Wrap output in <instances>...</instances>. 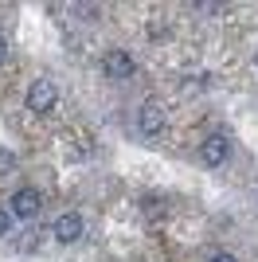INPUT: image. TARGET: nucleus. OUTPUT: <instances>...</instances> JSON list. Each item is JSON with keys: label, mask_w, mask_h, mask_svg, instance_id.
I'll use <instances>...</instances> for the list:
<instances>
[{"label": "nucleus", "mask_w": 258, "mask_h": 262, "mask_svg": "<svg viewBox=\"0 0 258 262\" xmlns=\"http://www.w3.org/2000/svg\"><path fill=\"white\" fill-rule=\"evenodd\" d=\"M28 110L32 114H51V106H55V82L51 78H35L32 86H28Z\"/></svg>", "instance_id": "1"}, {"label": "nucleus", "mask_w": 258, "mask_h": 262, "mask_svg": "<svg viewBox=\"0 0 258 262\" xmlns=\"http://www.w3.org/2000/svg\"><path fill=\"white\" fill-rule=\"evenodd\" d=\"M227 157H231V141H227L223 133H215V137H207V141L200 145V161H204L207 168H219Z\"/></svg>", "instance_id": "2"}, {"label": "nucleus", "mask_w": 258, "mask_h": 262, "mask_svg": "<svg viewBox=\"0 0 258 262\" xmlns=\"http://www.w3.org/2000/svg\"><path fill=\"white\" fill-rule=\"evenodd\" d=\"M102 71H106V78H114V82H125V78L133 75V59H129L125 51H110L106 59H102Z\"/></svg>", "instance_id": "3"}, {"label": "nucleus", "mask_w": 258, "mask_h": 262, "mask_svg": "<svg viewBox=\"0 0 258 262\" xmlns=\"http://www.w3.org/2000/svg\"><path fill=\"white\" fill-rule=\"evenodd\" d=\"M8 208H12V215H20V219H35L39 215V196H35L32 188H20Z\"/></svg>", "instance_id": "4"}, {"label": "nucleus", "mask_w": 258, "mask_h": 262, "mask_svg": "<svg viewBox=\"0 0 258 262\" xmlns=\"http://www.w3.org/2000/svg\"><path fill=\"white\" fill-rule=\"evenodd\" d=\"M55 239H59V243H75V239H82V219H78L75 211L59 215V219H55Z\"/></svg>", "instance_id": "5"}, {"label": "nucleus", "mask_w": 258, "mask_h": 262, "mask_svg": "<svg viewBox=\"0 0 258 262\" xmlns=\"http://www.w3.org/2000/svg\"><path fill=\"white\" fill-rule=\"evenodd\" d=\"M137 121H141V133H145V137H161L164 133V110L161 106H145Z\"/></svg>", "instance_id": "6"}, {"label": "nucleus", "mask_w": 258, "mask_h": 262, "mask_svg": "<svg viewBox=\"0 0 258 262\" xmlns=\"http://www.w3.org/2000/svg\"><path fill=\"white\" fill-rule=\"evenodd\" d=\"M8 227H12V215L0 208V235H8Z\"/></svg>", "instance_id": "7"}, {"label": "nucleus", "mask_w": 258, "mask_h": 262, "mask_svg": "<svg viewBox=\"0 0 258 262\" xmlns=\"http://www.w3.org/2000/svg\"><path fill=\"white\" fill-rule=\"evenodd\" d=\"M4 59H8V39L0 35V63H4Z\"/></svg>", "instance_id": "8"}, {"label": "nucleus", "mask_w": 258, "mask_h": 262, "mask_svg": "<svg viewBox=\"0 0 258 262\" xmlns=\"http://www.w3.org/2000/svg\"><path fill=\"white\" fill-rule=\"evenodd\" d=\"M12 164H16V161H12L8 153H0V168H12Z\"/></svg>", "instance_id": "9"}, {"label": "nucleus", "mask_w": 258, "mask_h": 262, "mask_svg": "<svg viewBox=\"0 0 258 262\" xmlns=\"http://www.w3.org/2000/svg\"><path fill=\"white\" fill-rule=\"evenodd\" d=\"M211 262H239V258H235V254H215Z\"/></svg>", "instance_id": "10"}]
</instances>
